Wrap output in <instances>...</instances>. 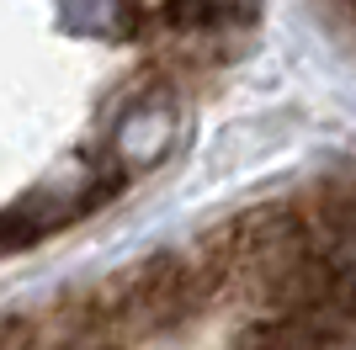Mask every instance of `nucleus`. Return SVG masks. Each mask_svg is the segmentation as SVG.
<instances>
[{"label":"nucleus","mask_w":356,"mask_h":350,"mask_svg":"<svg viewBox=\"0 0 356 350\" xmlns=\"http://www.w3.org/2000/svg\"><path fill=\"white\" fill-rule=\"evenodd\" d=\"M170 138H176V106H170V96H138L128 112H122L118 133H112V149H118V160L128 165V170H144V165H154L170 149Z\"/></svg>","instance_id":"1"},{"label":"nucleus","mask_w":356,"mask_h":350,"mask_svg":"<svg viewBox=\"0 0 356 350\" xmlns=\"http://www.w3.org/2000/svg\"><path fill=\"white\" fill-rule=\"evenodd\" d=\"M86 197H32V202L22 207H6L0 212V255H16V249H32L38 239H48V233L59 228V223H70L74 212H86Z\"/></svg>","instance_id":"2"},{"label":"nucleus","mask_w":356,"mask_h":350,"mask_svg":"<svg viewBox=\"0 0 356 350\" xmlns=\"http://www.w3.org/2000/svg\"><path fill=\"white\" fill-rule=\"evenodd\" d=\"M48 350H122L118 335H106V329H90V324H80L74 335H59Z\"/></svg>","instance_id":"3"},{"label":"nucleus","mask_w":356,"mask_h":350,"mask_svg":"<svg viewBox=\"0 0 356 350\" xmlns=\"http://www.w3.org/2000/svg\"><path fill=\"white\" fill-rule=\"evenodd\" d=\"M341 6H346V11H351V16H356V0H341Z\"/></svg>","instance_id":"4"}]
</instances>
